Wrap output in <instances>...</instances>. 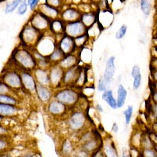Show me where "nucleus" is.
Wrapping results in <instances>:
<instances>
[{"mask_svg": "<svg viewBox=\"0 0 157 157\" xmlns=\"http://www.w3.org/2000/svg\"><path fill=\"white\" fill-rule=\"evenodd\" d=\"M13 61L21 70L32 71L37 67L36 58L32 50L21 46L15 49L12 54Z\"/></svg>", "mask_w": 157, "mask_h": 157, "instance_id": "obj_1", "label": "nucleus"}, {"mask_svg": "<svg viewBox=\"0 0 157 157\" xmlns=\"http://www.w3.org/2000/svg\"><path fill=\"white\" fill-rule=\"evenodd\" d=\"M44 36V33H42L28 22L21 31L19 35L20 40L21 46L32 50L36 47L42 37Z\"/></svg>", "mask_w": 157, "mask_h": 157, "instance_id": "obj_2", "label": "nucleus"}, {"mask_svg": "<svg viewBox=\"0 0 157 157\" xmlns=\"http://www.w3.org/2000/svg\"><path fill=\"white\" fill-rule=\"evenodd\" d=\"M54 99L69 108H71L78 102L79 94L75 90L71 88H64L57 91L54 94Z\"/></svg>", "mask_w": 157, "mask_h": 157, "instance_id": "obj_3", "label": "nucleus"}, {"mask_svg": "<svg viewBox=\"0 0 157 157\" xmlns=\"http://www.w3.org/2000/svg\"><path fill=\"white\" fill-rule=\"evenodd\" d=\"M51 20L45 16L42 13L36 10L31 16L29 23L42 33L50 32V25Z\"/></svg>", "mask_w": 157, "mask_h": 157, "instance_id": "obj_4", "label": "nucleus"}, {"mask_svg": "<svg viewBox=\"0 0 157 157\" xmlns=\"http://www.w3.org/2000/svg\"><path fill=\"white\" fill-rule=\"evenodd\" d=\"M87 124V120L85 113L82 111H75L71 113L68 120V126L74 132H81L85 130Z\"/></svg>", "mask_w": 157, "mask_h": 157, "instance_id": "obj_5", "label": "nucleus"}, {"mask_svg": "<svg viewBox=\"0 0 157 157\" xmlns=\"http://www.w3.org/2000/svg\"><path fill=\"white\" fill-rule=\"evenodd\" d=\"M1 80L14 91H19L23 89L21 75L17 71H8L4 72Z\"/></svg>", "mask_w": 157, "mask_h": 157, "instance_id": "obj_6", "label": "nucleus"}, {"mask_svg": "<svg viewBox=\"0 0 157 157\" xmlns=\"http://www.w3.org/2000/svg\"><path fill=\"white\" fill-rule=\"evenodd\" d=\"M86 32L87 29L85 27V25L82 23L80 20L76 21L64 23V35H67L73 39L86 34Z\"/></svg>", "mask_w": 157, "mask_h": 157, "instance_id": "obj_7", "label": "nucleus"}, {"mask_svg": "<svg viewBox=\"0 0 157 157\" xmlns=\"http://www.w3.org/2000/svg\"><path fill=\"white\" fill-rule=\"evenodd\" d=\"M50 86L52 88H58L62 85L63 75L64 70L58 64H52L48 68Z\"/></svg>", "mask_w": 157, "mask_h": 157, "instance_id": "obj_8", "label": "nucleus"}, {"mask_svg": "<svg viewBox=\"0 0 157 157\" xmlns=\"http://www.w3.org/2000/svg\"><path fill=\"white\" fill-rule=\"evenodd\" d=\"M20 75H21V78L23 89L31 94H36L37 82L35 79L32 71L21 70Z\"/></svg>", "mask_w": 157, "mask_h": 157, "instance_id": "obj_9", "label": "nucleus"}, {"mask_svg": "<svg viewBox=\"0 0 157 157\" xmlns=\"http://www.w3.org/2000/svg\"><path fill=\"white\" fill-rule=\"evenodd\" d=\"M57 45H56V42L54 41V39H52L50 38L44 39L43 36L34 49H36L42 55L48 57L53 52V50L57 47Z\"/></svg>", "mask_w": 157, "mask_h": 157, "instance_id": "obj_10", "label": "nucleus"}, {"mask_svg": "<svg viewBox=\"0 0 157 157\" xmlns=\"http://www.w3.org/2000/svg\"><path fill=\"white\" fill-rule=\"evenodd\" d=\"M68 109H69L68 106L65 105L56 99H54V100H51L48 102L47 111L51 116H62L64 114H66Z\"/></svg>", "mask_w": 157, "mask_h": 157, "instance_id": "obj_11", "label": "nucleus"}, {"mask_svg": "<svg viewBox=\"0 0 157 157\" xmlns=\"http://www.w3.org/2000/svg\"><path fill=\"white\" fill-rule=\"evenodd\" d=\"M57 47L62 50V52L65 55L73 54L77 50L73 38L70 37L67 35H64L62 36L61 40L58 42Z\"/></svg>", "mask_w": 157, "mask_h": 157, "instance_id": "obj_12", "label": "nucleus"}, {"mask_svg": "<svg viewBox=\"0 0 157 157\" xmlns=\"http://www.w3.org/2000/svg\"><path fill=\"white\" fill-rule=\"evenodd\" d=\"M79 71H80V68L78 67V65L64 70L62 79V85H65V86H68L75 85L78 75H79Z\"/></svg>", "mask_w": 157, "mask_h": 157, "instance_id": "obj_13", "label": "nucleus"}, {"mask_svg": "<svg viewBox=\"0 0 157 157\" xmlns=\"http://www.w3.org/2000/svg\"><path fill=\"white\" fill-rule=\"evenodd\" d=\"M101 140L99 137H97V136H94V137L90 138V139L82 142V146H81L80 148L84 150L88 154H93L94 152H98V150L101 149Z\"/></svg>", "mask_w": 157, "mask_h": 157, "instance_id": "obj_14", "label": "nucleus"}, {"mask_svg": "<svg viewBox=\"0 0 157 157\" xmlns=\"http://www.w3.org/2000/svg\"><path fill=\"white\" fill-rule=\"evenodd\" d=\"M32 74L34 75L37 84H41L45 86H50V77H49L48 68H42L36 67L33 71Z\"/></svg>", "mask_w": 157, "mask_h": 157, "instance_id": "obj_15", "label": "nucleus"}, {"mask_svg": "<svg viewBox=\"0 0 157 157\" xmlns=\"http://www.w3.org/2000/svg\"><path fill=\"white\" fill-rule=\"evenodd\" d=\"M36 94H37L38 98H39V100L43 103H48L52 100V98H53L52 87L50 86L37 84Z\"/></svg>", "mask_w": 157, "mask_h": 157, "instance_id": "obj_16", "label": "nucleus"}, {"mask_svg": "<svg viewBox=\"0 0 157 157\" xmlns=\"http://www.w3.org/2000/svg\"><path fill=\"white\" fill-rule=\"evenodd\" d=\"M37 10L42 13L45 16H47L48 18H50L51 21L57 19V18H60V16H61V12H60L59 9L51 6L46 2L38 5Z\"/></svg>", "mask_w": 157, "mask_h": 157, "instance_id": "obj_17", "label": "nucleus"}, {"mask_svg": "<svg viewBox=\"0 0 157 157\" xmlns=\"http://www.w3.org/2000/svg\"><path fill=\"white\" fill-rule=\"evenodd\" d=\"M81 12L78 10L74 9V8H68L64 10L61 13L60 18L62 20L64 23L68 22H73L76 21H79L81 17Z\"/></svg>", "mask_w": 157, "mask_h": 157, "instance_id": "obj_18", "label": "nucleus"}, {"mask_svg": "<svg viewBox=\"0 0 157 157\" xmlns=\"http://www.w3.org/2000/svg\"><path fill=\"white\" fill-rule=\"evenodd\" d=\"M78 61H79L78 57L75 55V53H73V54H67L64 56V58L60 61L58 64L64 70H67L70 68L78 65Z\"/></svg>", "mask_w": 157, "mask_h": 157, "instance_id": "obj_19", "label": "nucleus"}, {"mask_svg": "<svg viewBox=\"0 0 157 157\" xmlns=\"http://www.w3.org/2000/svg\"><path fill=\"white\" fill-rule=\"evenodd\" d=\"M80 21L88 30L96 24L97 21H98V14L96 12H94V11L85 12L81 14Z\"/></svg>", "mask_w": 157, "mask_h": 157, "instance_id": "obj_20", "label": "nucleus"}, {"mask_svg": "<svg viewBox=\"0 0 157 157\" xmlns=\"http://www.w3.org/2000/svg\"><path fill=\"white\" fill-rule=\"evenodd\" d=\"M50 32L55 36L64 35V22L61 18L52 20L50 25Z\"/></svg>", "mask_w": 157, "mask_h": 157, "instance_id": "obj_21", "label": "nucleus"}, {"mask_svg": "<svg viewBox=\"0 0 157 157\" xmlns=\"http://www.w3.org/2000/svg\"><path fill=\"white\" fill-rule=\"evenodd\" d=\"M116 71V66H115V57H110L108 59L107 62H106L105 71L104 73V79L105 80L107 83H109L113 78V75L115 74Z\"/></svg>", "mask_w": 157, "mask_h": 157, "instance_id": "obj_22", "label": "nucleus"}, {"mask_svg": "<svg viewBox=\"0 0 157 157\" xmlns=\"http://www.w3.org/2000/svg\"><path fill=\"white\" fill-rule=\"evenodd\" d=\"M18 113V108L17 105L9 104L0 103V116L2 117H11L17 116Z\"/></svg>", "mask_w": 157, "mask_h": 157, "instance_id": "obj_23", "label": "nucleus"}, {"mask_svg": "<svg viewBox=\"0 0 157 157\" xmlns=\"http://www.w3.org/2000/svg\"><path fill=\"white\" fill-rule=\"evenodd\" d=\"M65 56V54L62 52V50L59 48L57 46L55 49L53 50L51 54L48 56V60L49 62H50V65L52 64H57L60 63V61L64 58V57Z\"/></svg>", "mask_w": 157, "mask_h": 157, "instance_id": "obj_24", "label": "nucleus"}, {"mask_svg": "<svg viewBox=\"0 0 157 157\" xmlns=\"http://www.w3.org/2000/svg\"><path fill=\"white\" fill-rule=\"evenodd\" d=\"M102 100L105 101L112 109H118L117 102H116V99L113 97V90H105L104 91L103 94H102Z\"/></svg>", "mask_w": 157, "mask_h": 157, "instance_id": "obj_25", "label": "nucleus"}, {"mask_svg": "<svg viewBox=\"0 0 157 157\" xmlns=\"http://www.w3.org/2000/svg\"><path fill=\"white\" fill-rule=\"evenodd\" d=\"M117 94L118 98L117 101L116 102H117L118 109H120V108H122L124 105V104H125L126 101V98H127V90H126V89L122 84H120V86H119V87H118Z\"/></svg>", "mask_w": 157, "mask_h": 157, "instance_id": "obj_26", "label": "nucleus"}, {"mask_svg": "<svg viewBox=\"0 0 157 157\" xmlns=\"http://www.w3.org/2000/svg\"><path fill=\"white\" fill-rule=\"evenodd\" d=\"M104 151H105V154L106 156H110V157H116L118 156L117 151L116 149V147L114 145L113 141H110L109 142L105 143L104 145Z\"/></svg>", "mask_w": 157, "mask_h": 157, "instance_id": "obj_27", "label": "nucleus"}, {"mask_svg": "<svg viewBox=\"0 0 157 157\" xmlns=\"http://www.w3.org/2000/svg\"><path fill=\"white\" fill-rule=\"evenodd\" d=\"M0 103L9 104L17 105L18 100L16 98V96L11 94H0Z\"/></svg>", "mask_w": 157, "mask_h": 157, "instance_id": "obj_28", "label": "nucleus"}, {"mask_svg": "<svg viewBox=\"0 0 157 157\" xmlns=\"http://www.w3.org/2000/svg\"><path fill=\"white\" fill-rule=\"evenodd\" d=\"M74 148L73 145H72V143L70 140L66 139L64 141V143L62 144V146H61V152L64 154V155H71V154L73 153Z\"/></svg>", "mask_w": 157, "mask_h": 157, "instance_id": "obj_29", "label": "nucleus"}, {"mask_svg": "<svg viewBox=\"0 0 157 157\" xmlns=\"http://www.w3.org/2000/svg\"><path fill=\"white\" fill-rule=\"evenodd\" d=\"M155 144L151 140L148 134H143L141 135V148H154Z\"/></svg>", "mask_w": 157, "mask_h": 157, "instance_id": "obj_30", "label": "nucleus"}, {"mask_svg": "<svg viewBox=\"0 0 157 157\" xmlns=\"http://www.w3.org/2000/svg\"><path fill=\"white\" fill-rule=\"evenodd\" d=\"M88 40V36L87 33L85 35H82L81 36H78V37L75 38L74 39V41H75V47H76V49L78 48H82L84 47L85 44L86 43Z\"/></svg>", "mask_w": 157, "mask_h": 157, "instance_id": "obj_31", "label": "nucleus"}, {"mask_svg": "<svg viewBox=\"0 0 157 157\" xmlns=\"http://www.w3.org/2000/svg\"><path fill=\"white\" fill-rule=\"evenodd\" d=\"M141 135L142 134L140 132H136L135 134H133L132 137H131V145H133V148H136V149L141 148Z\"/></svg>", "mask_w": 157, "mask_h": 157, "instance_id": "obj_32", "label": "nucleus"}, {"mask_svg": "<svg viewBox=\"0 0 157 157\" xmlns=\"http://www.w3.org/2000/svg\"><path fill=\"white\" fill-rule=\"evenodd\" d=\"M141 10L145 15H149L152 9V3L150 0H141Z\"/></svg>", "mask_w": 157, "mask_h": 157, "instance_id": "obj_33", "label": "nucleus"}, {"mask_svg": "<svg viewBox=\"0 0 157 157\" xmlns=\"http://www.w3.org/2000/svg\"><path fill=\"white\" fill-rule=\"evenodd\" d=\"M22 0H13V2H10L6 5L5 9V13H10L13 12L16 10V8L18 7V6L21 2Z\"/></svg>", "mask_w": 157, "mask_h": 157, "instance_id": "obj_34", "label": "nucleus"}, {"mask_svg": "<svg viewBox=\"0 0 157 157\" xmlns=\"http://www.w3.org/2000/svg\"><path fill=\"white\" fill-rule=\"evenodd\" d=\"M13 90L11 89L9 86H7L5 82L0 81V94H11L14 95L13 94Z\"/></svg>", "mask_w": 157, "mask_h": 157, "instance_id": "obj_35", "label": "nucleus"}, {"mask_svg": "<svg viewBox=\"0 0 157 157\" xmlns=\"http://www.w3.org/2000/svg\"><path fill=\"white\" fill-rule=\"evenodd\" d=\"M133 112H134V107L132 105H129L127 110L123 112V115L125 116L126 119V124L128 125L130 123V120H131V116L133 115Z\"/></svg>", "mask_w": 157, "mask_h": 157, "instance_id": "obj_36", "label": "nucleus"}, {"mask_svg": "<svg viewBox=\"0 0 157 157\" xmlns=\"http://www.w3.org/2000/svg\"><path fill=\"white\" fill-rule=\"evenodd\" d=\"M142 156L145 157H156V151L154 148H142L141 151Z\"/></svg>", "mask_w": 157, "mask_h": 157, "instance_id": "obj_37", "label": "nucleus"}, {"mask_svg": "<svg viewBox=\"0 0 157 157\" xmlns=\"http://www.w3.org/2000/svg\"><path fill=\"white\" fill-rule=\"evenodd\" d=\"M28 10V3L26 0H22L21 2L18 6L17 13L20 15H24L25 13L27 12Z\"/></svg>", "mask_w": 157, "mask_h": 157, "instance_id": "obj_38", "label": "nucleus"}, {"mask_svg": "<svg viewBox=\"0 0 157 157\" xmlns=\"http://www.w3.org/2000/svg\"><path fill=\"white\" fill-rule=\"evenodd\" d=\"M127 27L126 25H123L120 27V29L118 30V32L116 33V38L117 39H121L125 36L126 33H127Z\"/></svg>", "mask_w": 157, "mask_h": 157, "instance_id": "obj_39", "label": "nucleus"}, {"mask_svg": "<svg viewBox=\"0 0 157 157\" xmlns=\"http://www.w3.org/2000/svg\"><path fill=\"white\" fill-rule=\"evenodd\" d=\"M141 73L138 74V75H135L134 77V90H137L138 88L140 87L141 86Z\"/></svg>", "mask_w": 157, "mask_h": 157, "instance_id": "obj_40", "label": "nucleus"}, {"mask_svg": "<svg viewBox=\"0 0 157 157\" xmlns=\"http://www.w3.org/2000/svg\"><path fill=\"white\" fill-rule=\"evenodd\" d=\"M46 3L51 6H54L57 9H59L61 5V0H46Z\"/></svg>", "mask_w": 157, "mask_h": 157, "instance_id": "obj_41", "label": "nucleus"}, {"mask_svg": "<svg viewBox=\"0 0 157 157\" xmlns=\"http://www.w3.org/2000/svg\"><path fill=\"white\" fill-rule=\"evenodd\" d=\"M9 147V143L6 140H5L2 137H0V152H3L6 150Z\"/></svg>", "mask_w": 157, "mask_h": 157, "instance_id": "obj_42", "label": "nucleus"}, {"mask_svg": "<svg viewBox=\"0 0 157 157\" xmlns=\"http://www.w3.org/2000/svg\"><path fill=\"white\" fill-rule=\"evenodd\" d=\"M106 84L107 82H105V80L104 78H101L99 82H98V89L99 91H105L106 90Z\"/></svg>", "mask_w": 157, "mask_h": 157, "instance_id": "obj_43", "label": "nucleus"}, {"mask_svg": "<svg viewBox=\"0 0 157 157\" xmlns=\"http://www.w3.org/2000/svg\"><path fill=\"white\" fill-rule=\"evenodd\" d=\"M141 73V71H140V68L138 65H134V67H133V69H132V72H131V75H132L133 77H134L135 75H138V74Z\"/></svg>", "mask_w": 157, "mask_h": 157, "instance_id": "obj_44", "label": "nucleus"}, {"mask_svg": "<svg viewBox=\"0 0 157 157\" xmlns=\"http://www.w3.org/2000/svg\"><path fill=\"white\" fill-rule=\"evenodd\" d=\"M8 134V130L6 127L0 125V137H3Z\"/></svg>", "mask_w": 157, "mask_h": 157, "instance_id": "obj_45", "label": "nucleus"}, {"mask_svg": "<svg viewBox=\"0 0 157 157\" xmlns=\"http://www.w3.org/2000/svg\"><path fill=\"white\" fill-rule=\"evenodd\" d=\"M39 0H33V1L31 2L30 5H29L31 10H35L36 8L38 6V5H39Z\"/></svg>", "mask_w": 157, "mask_h": 157, "instance_id": "obj_46", "label": "nucleus"}, {"mask_svg": "<svg viewBox=\"0 0 157 157\" xmlns=\"http://www.w3.org/2000/svg\"><path fill=\"white\" fill-rule=\"evenodd\" d=\"M96 109L99 113H102V112H103V108H102V106L100 104H98V105H97Z\"/></svg>", "mask_w": 157, "mask_h": 157, "instance_id": "obj_47", "label": "nucleus"}, {"mask_svg": "<svg viewBox=\"0 0 157 157\" xmlns=\"http://www.w3.org/2000/svg\"><path fill=\"white\" fill-rule=\"evenodd\" d=\"M113 131H114L115 133H117L118 132V125H117V124H116V123H113Z\"/></svg>", "mask_w": 157, "mask_h": 157, "instance_id": "obj_48", "label": "nucleus"}, {"mask_svg": "<svg viewBox=\"0 0 157 157\" xmlns=\"http://www.w3.org/2000/svg\"><path fill=\"white\" fill-rule=\"evenodd\" d=\"M32 1H33V0H28V1H27V3H28V5H30V4H31V2H32Z\"/></svg>", "mask_w": 157, "mask_h": 157, "instance_id": "obj_49", "label": "nucleus"}, {"mask_svg": "<svg viewBox=\"0 0 157 157\" xmlns=\"http://www.w3.org/2000/svg\"><path fill=\"white\" fill-rule=\"evenodd\" d=\"M2 120H3V118H2V116H0V123L2 122Z\"/></svg>", "mask_w": 157, "mask_h": 157, "instance_id": "obj_50", "label": "nucleus"}]
</instances>
